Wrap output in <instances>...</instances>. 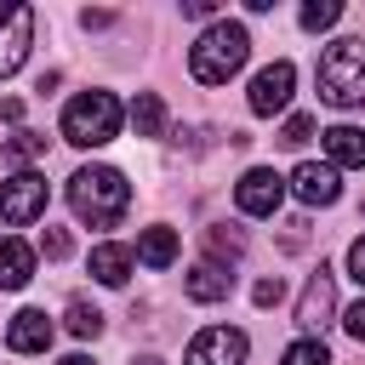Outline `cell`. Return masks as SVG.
I'll return each instance as SVG.
<instances>
[{"label":"cell","mask_w":365,"mask_h":365,"mask_svg":"<svg viewBox=\"0 0 365 365\" xmlns=\"http://www.w3.org/2000/svg\"><path fill=\"white\" fill-rule=\"evenodd\" d=\"M68 205H74L80 222L114 228V222L125 217V205H131V182H125V171H114V165H80V171L68 177Z\"/></svg>","instance_id":"cell-1"},{"label":"cell","mask_w":365,"mask_h":365,"mask_svg":"<svg viewBox=\"0 0 365 365\" xmlns=\"http://www.w3.org/2000/svg\"><path fill=\"white\" fill-rule=\"evenodd\" d=\"M245 57H251V34H245V23H211V29H200V40L188 46V74L200 80V86H228L240 68H245Z\"/></svg>","instance_id":"cell-2"},{"label":"cell","mask_w":365,"mask_h":365,"mask_svg":"<svg viewBox=\"0 0 365 365\" xmlns=\"http://www.w3.org/2000/svg\"><path fill=\"white\" fill-rule=\"evenodd\" d=\"M319 97L336 103V108H365V34H348V40H331L319 51Z\"/></svg>","instance_id":"cell-3"},{"label":"cell","mask_w":365,"mask_h":365,"mask_svg":"<svg viewBox=\"0 0 365 365\" xmlns=\"http://www.w3.org/2000/svg\"><path fill=\"white\" fill-rule=\"evenodd\" d=\"M120 120H125V108H120L114 91H80V97H68V108H63V143H74V148H103V143L120 137Z\"/></svg>","instance_id":"cell-4"},{"label":"cell","mask_w":365,"mask_h":365,"mask_svg":"<svg viewBox=\"0 0 365 365\" xmlns=\"http://www.w3.org/2000/svg\"><path fill=\"white\" fill-rule=\"evenodd\" d=\"M29 46H34V6L0 0V80H11L23 68Z\"/></svg>","instance_id":"cell-5"},{"label":"cell","mask_w":365,"mask_h":365,"mask_svg":"<svg viewBox=\"0 0 365 365\" xmlns=\"http://www.w3.org/2000/svg\"><path fill=\"white\" fill-rule=\"evenodd\" d=\"M0 217L11 228H29L34 217H46V177L40 171H17L11 182H0Z\"/></svg>","instance_id":"cell-6"},{"label":"cell","mask_w":365,"mask_h":365,"mask_svg":"<svg viewBox=\"0 0 365 365\" xmlns=\"http://www.w3.org/2000/svg\"><path fill=\"white\" fill-rule=\"evenodd\" d=\"M245 354H251L245 331H234V325H205V331L188 342L182 365H245Z\"/></svg>","instance_id":"cell-7"},{"label":"cell","mask_w":365,"mask_h":365,"mask_svg":"<svg viewBox=\"0 0 365 365\" xmlns=\"http://www.w3.org/2000/svg\"><path fill=\"white\" fill-rule=\"evenodd\" d=\"M279 200H285V177L268 171V165H251V171L234 182V205H240L245 217H274Z\"/></svg>","instance_id":"cell-8"},{"label":"cell","mask_w":365,"mask_h":365,"mask_svg":"<svg viewBox=\"0 0 365 365\" xmlns=\"http://www.w3.org/2000/svg\"><path fill=\"white\" fill-rule=\"evenodd\" d=\"M331 314H336V274L319 262L314 274H308V285H302V297H297V325L314 336L319 325H331Z\"/></svg>","instance_id":"cell-9"},{"label":"cell","mask_w":365,"mask_h":365,"mask_svg":"<svg viewBox=\"0 0 365 365\" xmlns=\"http://www.w3.org/2000/svg\"><path fill=\"white\" fill-rule=\"evenodd\" d=\"M291 86H297V68H291L285 57H279V63H268V68H257L251 97H245V103H251V114H262V120H268V114H279V108L291 103Z\"/></svg>","instance_id":"cell-10"},{"label":"cell","mask_w":365,"mask_h":365,"mask_svg":"<svg viewBox=\"0 0 365 365\" xmlns=\"http://www.w3.org/2000/svg\"><path fill=\"white\" fill-rule=\"evenodd\" d=\"M291 188H297L302 205H336V200H342V177H336V165H325V160H302V165L291 171Z\"/></svg>","instance_id":"cell-11"},{"label":"cell","mask_w":365,"mask_h":365,"mask_svg":"<svg viewBox=\"0 0 365 365\" xmlns=\"http://www.w3.org/2000/svg\"><path fill=\"white\" fill-rule=\"evenodd\" d=\"M6 348H11V354H46V348H51V319H46L40 308L11 314V325H6Z\"/></svg>","instance_id":"cell-12"},{"label":"cell","mask_w":365,"mask_h":365,"mask_svg":"<svg viewBox=\"0 0 365 365\" xmlns=\"http://www.w3.org/2000/svg\"><path fill=\"white\" fill-rule=\"evenodd\" d=\"M182 291H188V302H222V297L234 291V274L205 257V262H194V268L182 274Z\"/></svg>","instance_id":"cell-13"},{"label":"cell","mask_w":365,"mask_h":365,"mask_svg":"<svg viewBox=\"0 0 365 365\" xmlns=\"http://www.w3.org/2000/svg\"><path fill=\"white\" fill-rule=\"evenodd\" d=\"M131 268H137V251H131V245H120V240L91 245V274H97L103 285H125V279H131Z\"/></svg>","instance_id":"cell-14"},{"label":"cell","mask_w":365,"mask_h":365,"mask_svg":"<svg viewBox=\"0 0 365 365\" xmlns=\"http://www.w3.org/2000/svg\"><path fill=\"white\" fill-rule=\"evenodd\" d=\"M325 137V165H365V131L359 125H331V131H319Z\"/></svg>","instance_id":"cell-15"},{"label":"cell","mask_w":365,"mask_h":365,"mask_svg":"<svg viewBox=\"0 0 365 365\" xmlns=\"http://www.w3.org/2000/svg\"><path fill=\"white\" fill-rule=\"evenodd\" d=\"M29 279H34V245L0 240V291H23Z\"/></svg>","instance_id":"cell-16"},{"label":"cell","mask_w":365,"mask_h":365,"mask_svg":"<svg viewBox=\"0 0 365 365\" xmlns=\"http://www.w3.org/2000/svg\"><path fill=\"white\" fill-rule=\"evenodd\" d=\"M137 257H143L148 268H171V262H177V234H171L165 222L143 228V240H137Z\"/></svg>","instance_id":"cell-17"},{"label":"cell","mask_w":365,"mask_h":365,"mask_svg":"<svg viewBox=\"0 0 365 365\" xmlns=\"http://www.w3.org/2000/svg\"><path fill=\"white\" fill-rule=\"evenodd\" d=\"M131 125H137V137H165V103H160V91H137Z\"/></svg>","instance_id":"cell-18"},{"label":"cell","mask_w":365,"mask_h":365,"mask_svg":"<svg viewBox=\"0 0 365 365\" xmlns=\"http://www.w3.org/2000/svg\"><path fill=\"white\" fill-rule=\"evenodd\" d=\"M63 325H68L74 336H97V331H103V308H97V302H86V297H74V302H68V314H63Z\"/></svg>","instance_id":"cell-19"},{"label":"cell","mask_w":365,"mask_h":365,"mask_svg":"<svg viewBox=\"0 0 365 365\" xmlns=\"http://www.w3.org/2000/svg\"><path fill=\"white\" fill-rule=\"evenodd\" d=\"M279 365H331V348H325L319 336H297V342L279 354Z\"/></svg>","instance_id":"cell-20"},{"label":"cell","mask_w":365,"mask_h":365,"mask_svg":"<svg viewBox=\"0 0 365 365\" xmlns=\"http://www.w3.org/2000/svg\"><path fill=\"white\" fill-rule=\"evenodd\" d=\"M34 154H46V137H40V131H17V137L6 143V160H11V165H29Z\"/></svg>","instance_id":"cell-21"},{"label":"cell","mask_w":365,"mask_h":365,"mask_svg":"<svg viewBox=\"0 0 365 365\" xmlns=\"http://www.w3.org/2000/svg\"><path fill=\"white\" fill-rule=\"evenodd\" d=\"M336 17H342V6H336V0H308V6H302V29H314V34H319V29H331Z\"/></svg>","instance_id":"cell-22"},{"label":"cell","mask_w":365,"mask_h":365,"mask_svg":"<svg viewBox=\"0 0 365 365\" xmlns=\"http://www.w3.org/2000/svg\"><path fill=\"white\" fill-rule=\"evenodd\" d=\"M205 245H211V262H222V257H240V251H245V234H222V228H211Z\"/></svg>","instance_id":"cell-23"},{"label":"cell","mask_w":365,"mask_h":365,"mask_svg":"<svg viewBox=\"0 0 365 365\" xmlns=\"http://www.w3.org/2000/svg\"><path fill=\"white\" fill-rule=\"evenodd\" d=\"M279 297H285V279H279V274H268V279L251 285V302H257V308H274Z\"/></svg>","instance_id":"cell-24"},{"label":"cell","mask_w":365,"mask_h":365,"mask_svg":"<svg viewBox=\"0 0 365 365\" xmlns=\"http://www.w3.org/2000/svg\"><path fill=\"white\" fill-rule=\"evenodd\" d=\"M308 137H314V120H308V114H291L285 131H279V143H291V148H302Z\"/></svg>","instance_id":"cell-25"},{"label":"cell","mask_w":365,"mask_h":365,"mask_svg":"<svg viewBox=\"0 0 365 365\" xmlns=\"http://www.w3.org/2000/svg\"><path fill=\"white\" fill-rule=\"evenodd\" d=\"M40 251H46V257H68V251H74V240H68V228H46V240H40Z\"/></svg>","instance_id":"cell-26"},{"label":"cell","mask_w":365,"mask_h":365,"mask_svg":"<svg viewBox=\"0 0 365 365\" xmlns=\"http://www.w3.org/2000/svg\"><path fill=\"white\" fill-rule=\"evenodd\" d=\"M342 325H348V336H354V342H365V297H359V302L342 314Z\"/></svg>","instance_id":"cell-27"},{"label":"cell","mask_w":365,"mask_h":365,"mask_svg":"<svg viewBox=\"0 0 365 365\" xmlns=\"http://www.w3.org/2000/svg\"><path fill=\"white\" fill-rule=\"evenodd\" d=\"M348 274H354V279H359V291H365V234L348 245Z\"/></svg>","instance_id":"cell-28"},{"label":"cell","mask_w":365,"mask_h":365,"mask_svg":"<svg viewBox=\"0 0 365 365\" xmlns=\"http://www.w3.org/2000/svg\"><path fill=\"white\" fill-rule=\"evenodd\" d=\"M211 11H217L211 0H182V17H211Z\"/></svg>","instance_id":"cell-29"},{"label":"cell","mask_w":365,"mask_h":365,"mask_svg":"<svg viewBox=\"0 0 365 365\" xmlns=\"http://www.w3.org/2000/svg\"><path fill=\"white\" fill-rule=\"evenodd\" d=\"M80 23H86V29H108V23H114V11H80Z\"/></svg>","instance_id":"cell-30"},{"label":"cell","mask_w":365,"mask_h":365,"mask_svg":"<svg viewBox=\"0 0 365 365\" xmlns=\"http://www.w3.org/2000/svg\"><path fill=\"white\" fill-rule=\"evenodd\" d=\"M57 365H91V354H63Z\"/></svg>","instance_id":"cell-31"},{"label":"cell","mask_w":365,"mask_h":365,"mask_svg":"<svg viewBox=\"0 0 365 365\" xmlns=\"http://www.w3.org/2000/svg\"><path fill=\"white\" fill-rule=\"evenodd\" d=\"M131 365H165V359H160V354H137Z\"/></svg>","instance_id":"cell-32"}]
</instances>
